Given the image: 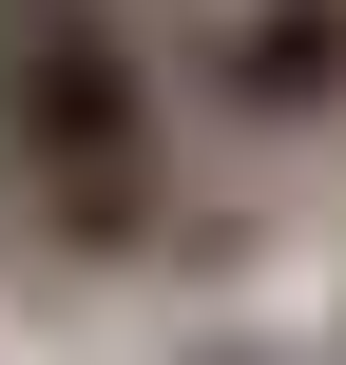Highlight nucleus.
<instances>
[{"label":"nucleus","instance_id":"obj_1","mask_svg":"<svg viewBox=\"0 0 346 365\" xmlns=\"http://www.w3.org/2000/svg\"><path fill=\"white\" fill-rule=\"evenodd\" d=\"M0 154L39 173V212L77 250L154 231V58L96 0H0Z\"/></svg>","mask_w":346,"mask_h":365},{"label":"nucleus","instance_id":"obj_2","mask_svg":"<svg viewBox=\"0 0 346 365\" xmlns=\"http://www.w3.org/2000/svg\"><path fill=\"white\" fill-rule=\"evenodd\" d=\"M173 58L231 115H346V0H173Z\"/></svg>","mask_w":346,"mask_h":365}]
</instances>
